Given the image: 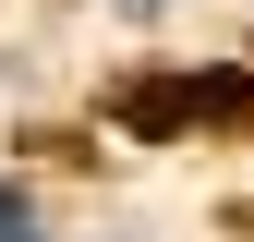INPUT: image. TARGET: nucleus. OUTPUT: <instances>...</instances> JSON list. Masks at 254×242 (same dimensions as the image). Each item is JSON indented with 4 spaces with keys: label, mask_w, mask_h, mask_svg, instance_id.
Segmentation results:
<instances>
[{
    "label": "nucleus",
    "mask_w": 254,
    "mask_h": 242,
    "mask_svg": "<svg viewBox=\"0 0 254 242\" xmlns=\"http://www.w3.org/2000/svg\"><path fill=\"white\" fill-rule=\"evenodd\" d=\"M37 230H49V218H37V206L12 194V182H0V242H37Z\"/></svg>",
    "instance_id": "1"
}]
</instances>
